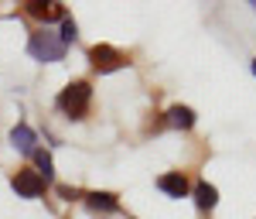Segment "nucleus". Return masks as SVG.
<instances>
[{
  "instance_id": "nucleus-1",
  "label": "nucleus",
  "mask_w": 256,
  "mask_h": 219,
  "mask_svg": "<svg viewBox=\"0 0 256 219\" xmlns=\"http://www.w3.org/2000/svg\"><path fill=\"white\" fill-rule=\"evenodd\" d=\"M58 110L65 113L68 120H86V113H89V103H92V86L86 79H76L68 82L65 89L58 93Z\"/></svg>"
},
{
  "instance_id": "nucleus-2",
  "label": "nucleus",
  "mask_w": 256,
  "mask_h": 219,
  "mask_svg": "<svg viewBox=\"0 0 256 219\" xmlns=\"http://www.w3.org/2000/svg\"><path fill=\"white\" fill-rule=\"evenodd\" d=\"M28 55L34 62H62L65 59V45L55 31H48V28H38L31 38H28Z\"/></svg>"
},
{
  "instance_id": "nucleus-3",
  "label": "nucleus",
  "mask_w": 256,
  "mask_h": 219,
  "mask_svg": "<svg viewBox=\"0 0 256 219\" xmlns=\"http://www.w3.org/2000/svg\"><path fill=\"white\" fill-rule=\"evenodd\" d=\"M10 188L18 192V199H38V195H44L48 181L41 178L34 168H18V171L10 175Z\"/></svg>"
},
{
  "instance_id": "nucleus-4",
  "label": "nucleus",
  "mask_w": 256,
  "mask_h": 219,
  "mask_svg": "<svg viewBox=\"0 0 256 219\" xmlns=\"http://www.w3.org/2000/svg\"><path fill=\"white\" fill-rule=\"evenodd\" d=\"M89 62H92L96 72H116L123 65H130V59L120 48H113V45H92L89 48Z\"/></svg>"
},
{
  "instance_id": "nucleus-5",
  "label": "nucleus",
  "mask_w": 256,
  "mask_h": 219,
  "mask_svg": "<svg viewBox=\"0 0 256 219\" xmlns=\"http://www.w3.org/2000/svg\"><path fill=\"white\" fill-rule=\"evenodd\" d=\"M20 11H24L28 18L41 21V24H48V21H62V18H68L65 4H44V0H28V4H20Z\"/></svg>"
},
{
  "instance_id": "nucleus-6",
  "label": "nucleus",
  "mask_w": 256,
  "mask_h": 219,
  "mask_svg": "<svg viewBox=\"0 0 256 219\" xmlns=\"http://www.w3.org/2000/svg\"><path fill=\"white\" fill-rule=\"evenodd\" d=\"M158 188L164 192V195H171V199H184V195L192 192V185H188V178H184V171H168V175H160Z\"/></svg>"
},
{
  "instance_id": "nucleus-7",
  "label": "nucleus",
  "mask_w": 256,
  "mask_h": 219,
  "mask_svg": "<svg viewBox=\"0 0 256 219\" xmlns=\"http://www.w3.org/2000/svg\"><path fill=\"white\" fill-rule=\"evenodd\" d=\"M164 127L192 130V127H195V110H192V106H171V110L164 113Z\"/></svg>"
},
{
  "instance_id": "nucleus-8",
  "label": "nucleus",
  "mask_w": 256,
  "mask_h": 219,
  "mask_svg": "<svg viewBox=\"0 0 256 219\" xmlns=\"http://www.w3.org/2000/svg\"><path fill=\"white\" fill-rule=\"evenodd\" d=\"M10 144L18 147L20 154H34V144H38V134L28 127V123H18L14 130H10Z\"/></svg>"
},
{
  "instance_id": "nucleus-9",
  "label": "nucleus",
  "mask_w": 256,
  "mask_h": 219,
  "mask_svg": "<svg viewBox=\"0 0 256 219\" xmlns=\"http://www.w3.org/2000/svg\"><path fill=\"white\" fill-rule=\"evenodd\" d=\"M86 205L92 212H120V199L113 192H89L86 195Z\"/></svg>"
},
{
  "instance_id": "nucleus-10",
  "label": "nucleus",
  "mask_w": 256,
  "mask_h": 219,
  "mask_svg": "<svg viewBox=\"0 0 256 219\" xmlns=\"http://www.w3.org/2000/svg\"><path fill=\"white\" fill-rule=\"evenodd\" d=\"M195 205L202 212H212L218 205V188L216 185H208V181H198L195 185Z\"/></svg>"
},
{
  "instance_id": "nucleus-11",
  "label": "nucleus",
  "mask_w": 256,
  "mask_h": 219,
  "mask_svg": "<svg viewBox=\"0 0 256 219\" xmlns=\"http://www.w3.org/2000/svg\"><path fill=\"white\" fill-rule=\"evenodd\" d=\"M34 161H38V175L44 181H52V175H55V161H52V154L41 151V147H34Z\"/></svg>"
},
{
  "instance_id": "nucleus-12",
  "label": "nucleus",
  "mask_w": 256,
  "mask_h": 219,
  "mask_svg": "<svg viewBox=\"0 0 256 219\" xmlns=\"http://www.w3.org/2000/svg\"><path fill=\"white\" fill-rule=\"evenodd\" d=\"M62 45H65V48H68V41H76L79 38V24H76V21L72 18H62Z\"/></svg>"
},
{
  "instance_id": "nucleus-13",
  "label": "nucleus",
  "mask_w": 256,
  "mask_h": 219,
  "mask_svg": "<svg viewBox=\"0 0 256 219\" xmlns=\"http://www.w3.org/2000/svg\"><path fill=\"white\" fill-rule=\"evenodd\" d=\"M58 195H62V199H68V202L82 199V192H79V188H68V185H58Z\"/></svg>"
},
{
  "instance_id": "nucleus-14",
  "label": "nucleus",
  "mask_w": 256,
  "mask_h": 219,
  "mask_svg": "<svg viewBox=\"0 0 256 219\" xmlns=\"http://www.w3.org/2000/svg\"><path fill=\"white\" fill-rule=\"evenodd\" d=\"M253 76H256V59H253Z\"/></svg>"
},
{
  "instance_id": "nucleus-15",
  "label": "nucleus",
  "mask_w": 256,
  "mask_h": 219,
  "mask_svg": "<svg viewBox=\"0 0 256 219\" xmlns=\"http://www.w3.org/2000/svg\"><path fill=\"white\" fill-rule=\"evenodd\" d=\"M253 7H256V4H253Z\"/></svg>"
}]
</instances>
